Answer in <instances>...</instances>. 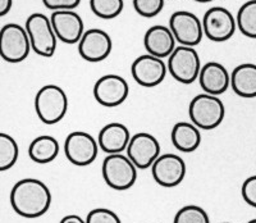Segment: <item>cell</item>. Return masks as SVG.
<instances>
[{
	"label": "cell",
	"mask_w": 256,
	"mask_h": 223,
	"mask_svg": "<svg viewBox=\"0 0 256 223\" xmlns=\"http://www.w3.org/2000/svg\"><path fill=\"white\" fill-rule=\"evenodd\" d=\"M60 153V145L56 137L41 135L32 140L28 146V157L38 164H48L56 160Z\"/></svg>",
	"instance_id": "7402d4cb"
},
{
	"label": "cell",
	"mask_w": 256,
	"mask_h": 223,
	"mask_svg": "<svg viewBox=\"0 0 256 223\" xmlns=\"http://www.w3.org/2000/svg\"><path fill=\"white\" fill-rule=\"evenodd\" d=\"M27 32L31 40L32 52L44 58H50L56 50L58 38L52 29V20L42 13H32L26 20Z\"/></svg>",
	"instance_id": "5b68a950"
},
{
	"label": "cell",
	"mask_w": 256,
	"mask_h": 223,
	"mask_svg": "<svg viewBox=\"0 0 256 223\" xmlns=\"http://www.w3.org/2000/svg\"><path fill=\"white\" fill-rule=\"evenodd\" d=\"M168 72L180 84L190 85L198 80V75L202 68L200 55L195 48L178 45L174 52L166 61Z\"/></svg>",
	"instance_id": "52a82bcc"
},
{
	"label": "cell",
	"mask_w": 256,
	"mask_h": 223,
	"mask_svg": "<svg viewBox=\"0 0 256 223\" xmlns=\"http://www.w3.org/2000/svg\"><path fill=\"white\" fill-rule=\"evenodd\" d=\"M187 167L182 157L173 153L162 154L152 167L155 182L162 187H176L184 180Z\"/></svg>",
	"instance_id": "7c38bea8"
},
{
	"label": "cell",
	"mask_w": 256,
	"mask_h": 223,
	"mask_svg": "<svg viewBox=\"0 0 256 223\" xmlns=\"http://www.w3.org/2000/svg\"><path fill=\"white\" fill-rule=\"evenodd\" d=\"M32 50L26 27L18 24L4 25L0 31V54L8 63H20Z\"/></svg>",
	"instance_id": "8992f818"
},
{
	"label": "cell",
	"mask_w": 256,
	"mask_h": 223,
	"mask_svg": "<svg viewBox=\"0 0 256 223\" xmlns=\"http://www.w3.org/2000/svg\"><path fill=\"white\" fill-rule=\"evenodd\" d=\"M13 7V0H0V17H6Z\"/></svg>",
	"instance_id": "4dcf8cb0"
},
{
	"label": "cell",
	"mask_w": 256,
	"mask_h": 223,
	"mask_svg": "<svg viewBox=\"0 0 256 223\" xmlns=\"http://www.w3.org/2000/svg\"><path fill=\"white\" fill-rule=\"evenodd\" d=\"M188 116L192 123L200 130L210 131L222 125L226 117V107L219 96L202 93L191 100Z\"/></svg>",
	"instance_id": "3957f363"
},
{
	"label": "cell",
	"mask_w": 256,
	"mask_h": 223,
	"mask_svg": "<svg viewBox=\"0 0 256 223\" xmlns=\"http://www.w3.org/2000/svg\"><path fill=\"white\" fill-rule=\"evenodd\" d=\"M170 140L178 151L192 153L201 144L200 128L192 122H177L170 132Z\"/></svg>",
	"instance_id": "44dd1931"
},
{
	"label": "cell",
	"mask_w": 256,
	"mask_h": 223,
	"mask_svg": "<svg viewBox=\"0 0 256 223\" xmlns=\"http://www.w3.org/2000/svg\"><path fill=\"white\" fill-rule=\"evenodd\" d=\"M99 149L98 140L84 131H73L64 140L66 158L77 167H86L95 162Z\"/></svg>",
	"instance_id": "ba28073f"
},
{
	"label": "cell",
	"mask_w": 256,
	"mask_h": 223,
	"mask_svg": "<svg viewBox=\"0 0 256 223\" xmlns=\"http://www.w3.org/2000/svg\"><path fill=\"white\" fill-rule=\"evenodd\" d=\"M137 15L145 18L156 17L166 6V0H132Z\"/></svg>",
	"instance_id": "4316f807"
},
{
	"label": "cell",
	"mask_w": 256,
	"mask_h": 223,
	"mask_svg": "<svg viewBox=\"0 0 256 223\" xmlns=\"http://www.w3.org/2000/svg\"><path fill=\"white\" fill-rule=\"evenodd\" d=\"M90 8L96 17L113 20L123 12L124 0H90Z\"/></svg>",
	"instance_id": "d4e9b609"
},
{
	"label": "cell",
	"mask_w": 256,
	"mask_h": 223,
	"mask_svg": "<svg viewBox=\"0 0 256 223\" xmlns=\"http://www.w3.org/2000/svg\"><path fill=\"white\" fill-rule=\"evenodd\" d=\"M137 169L127 154H109L102 162V173L109 187L116 191H126L136 183Z\"/></svg>",
	"instance_id": "277c9868"
},
{
	"label": "cell",
	"mask_w": 256,
	"mask_h": 223,
	"mask_svg": "<svg viewBox=\"0 0 256 223\" xmlns=\"http://www.w3.org/2000/svg\"><path fill=\"white\" fill-rule=\"evenodd\" d=\"M173 223H210V218L204 208L188 204L176 213Z\"/></svg>",
	"instance_id": "484cf974"
},
{
	"label": "cell",
	"mask_w": 256,
	"mask_h": 223,
	"mask_svg": "<svg viewBox=\"0 0 256 223\" xmlns=\"http://www.w3.org/2000/svg\"><path fill=\"white\" fill-rule=\"evenodd\" d=\"M248 223H256V218H254V219H251V220H248Z\"/></svg>",
	"instance_id": "836d02e7"
},
{
	"label": "cell",
	"mask_w": 256,
	"mask_h": 223,
	"mask_svg": "<svg viewBox=\"0 0 256 223\" xmlns=\"http://www.w3.org/2000/svg\"><path fill=\"white\" fill-rule=\"evenodd\" d=\"M20 155L18 144L10 135L0 133V171H8L17 163Z\"/></svg>",
	"instance_id": "cb8c5ba5"
},
{
	"label": "cell",
	"mask_w": 256,
	"mask_h": 223,
	"mask_svg": "<svg viewBox=\"0 0 256 223\" xmlns=\"http://www.w3.org/2000/svg\"><path fill=\"white\" fill-rule=\"evenodd\" d=\"M230 87L244 99L256 98V64L242 63L230 73Z\"/></svg>",
	"instance_id": "ffe728a7"
},
{
	"label": "cell",
	"mask_w": 256,
	"mask_h": 223,
	"mask_svg": "<svg viewBox=\"0 0 256 223\" xmlns=\"http://www.w3.org/2000/svg\"><path fill=\"white\" fill-rule=\"evenodd\" d=\"M144 47L148 54L162 59H168L177 48V40L172 30L163 25H155L145 32Z\"/></svg>",
	"instance_id": "e0dca14e"
},
{
	"label": "cell",
	"mask_w": 256,
	"mask_h": 223,
	"mask_svg": "<svg viewBox=\"0 0 256 223\" xmlns=\"http://www.w3.org/2000/svg\"><path fill=\"white\" fill-rule=\"evenodd\" d=\"M126 153L138 169L152 168L155 160L162 155L159 141L148 132H137L132 135Z\"/></svg>",
	"instance_id": "4fadbf2b"
},
{
	"label": "cell",
	"mask_w": 256,
	"mask_h": 223,
	"mask_svg": "<svg viewBox=\"0 0 256 223\" xmlns=\"http://www.w3.org/2000/svg\"><path fill=\"white\" fill-rule=\"evenodd\" d=\"M205 38L214 43L228 41L236 32L237 20L230 9L224 7H212L202 17Z\"/></svg>",
	"instance_id": "9c48e42d"
},
{
	"label": "cell",
	"mask_w": 256,
	"mask_h": 223,
	"mask_svg": "<svg viewBox=\"0 0 256 223\" xmlns=\"http://www.w3.org/2000/svg\"><path fill=\"white\" fill-rule=\"evenodd\" d=\"M113 50V40L108 32L102 29L86 30L78 43L81 58L90 63L105 61Z\"/></svg>",
	"instance_id": "9a60e30c"
},
{
	"label": "cell",
	"mask_w": 256,
	"mask_h": 223,
	"mask_svg": "<svg viewBox=\"0 0 256 223\" xmlns=\"http://www.w3.org/2000/svg\"><path fill=\"white\" fill-rule=\"evenodd\" d=\"M169 29L180 45L198 47L204 39L202 20L188 11H177L169 18Z\"/></svg>",
	"instance_id": "30bf717a"
},
{
	"label": "cell",
	"mask_w": 256,
	"mask_h": 223,
	"mask_svg": "<svg viewBox=\"0 0 256 223\" xmlns=\"http://www.w3.org/2000/svg\"><path fill=\"white\" fill-rule=\"evenodd\" d=\"M68 96L58 85H45L36 93L35 112L44 125H56L66 117Z\"/></svg>",
	"instance_id": "7a4b0ae2"
},
{
	"label": "cell",
	"mask_w": 256,
	"mask_h": 223,
	"mask_svg": "<svg viewBox=\"0 0 256 223\" xmlns=\"http://www.w3.org/2000/svg\"><path fill=\"white\" fill-rule=\"evenodd\" d=\"M59 223H86V219L78 214H67L62 218Z\"/></svg>",
	"instance_id": "1f68e13d"
},
{
	"label": "cell",
	"mask_w": 256,
	"mask_h": 223,
	"mask_svg": "<svg viewBox=\"0 0 256 223\" xmlns=\"http://www.w3.org/2000/svg\"><path fill=\"white\" fill-rule=\"evenodd\" d=\"M223 223H230V222H223Z\"/></svg>",
	"instance_id": "e575fe53"
},
{
	"label": "cell",
	"mask_w": 256,
	"mask_h": 223,
	"mask_svg": "<svg viewBox=\"0 0 256 223\" xmlns=\"http://www.w3.org/2000/svg\"><path fill=\"white\" fill-rule=\"evenodd\" d=\"M52 196L49 186L38 178H24L10 191V205L18 215L28 219L42 217L50 209Z\"/></svg>",
	"instance_id": "6da1fadb"
},
{
	"label": "cell",
	"mask_w": 256,
	"mask_h": 223,
	"mask_svg": "<svg viewBox=\"0 0 256 223\" xmlns=\"http://www.w3.org/2000/svg\"><path fill=\"white\" fill-rule=\"evenodd\" d=\"M86 223H122V220L112 209L95 208L88 211Z\"/></svg>",
	"instance_id": "83f0119b"
},
{
	"label": "cell",
	"mask_w": 256,
	"mask_h": 223,
	"mask_svg": "<svg viewBox=\"0 0 256 223\" xmlns=\"http://www.w3.org/2000/svg\"><path fill=\"white\" fill-rule=\"evenodd\" d=\"M131 73L136 84L142 87H155L160 85L168 73L164 59L146 54L137 57L131 66Z\"/></svg>",
	"instance_id": "5bb4252c"
},
{
	"label": "cell",
	"mask_w": 256,
	"mask_h": 223,
	"mask_svg": "<svg viewBox=\"0 0 256 223\" xmlns=\"http://www.w3.org/2000/svg\"><path fill=\"white\" fill-rule=\"evenodd\" d=\"M237 29L246 38L256 39V0H248L236 16Z\"/></svg>",
	"instance_id": "603a6c76"
},
{
	"label": "cell",
	"mask_w": 256,
	"mask_h": 223,
	"mask_svg": "<svg viewBox=\"0 0 256 223\" xmlns=\"http://www.w3.org/2000/svg\"><path fill=\"white\" fill-rule=\"evenodd\" d=\"M48 9L56 11H74L80 6L81 0H42Z\"/></svg>",
	"instance_id": "f546056e"
},
{
	"label": "cell",
	"mask_w": 256,
	"mask_h": 223,
	"mask_svg": "<svg viewBox=\"0 0 256 223\" xmlns=\"http://www.w3.org/2000/svg\"><path fill=\"white\" fill-rule=\"evenodd\" d=\"M50 20L56 38L64 44H78L86 31L84 20L74 11H56Z\"/></svg>",
	"instance_id": "2e32d148"
},
{
	"label": "cell",
	"mask_w": 256,
	"mask_h": 223,
	"mask_svg": "<svg viewBox=\"0 0 256 223\" xmlns=\"http://www.w3.org/2000/svg\"><path fill=\"white\" fill-rule=\"evenodd\" d=\"M241 195L244 203L252 208H256V174L250 176L244 181L241 187Z\"/></svg>",
	"instance_id": "f1b7e54d"
},
{
	"label": "cell",
	"mask_w": 256,
	"mask_h": 223,
	"mask_svg": "<svg viewBox=\"0 0 256 223\" xmlns=\"http://www.w3.org/2000/svg\"><path fill=\"white\" fill-rule=\"evenodd\" d=\"M130 95V85L120 75L102 76L94 86V96L100 105L105 108H116L122 105Z\"/></svg>",
	"instance_id": "8fae6325"
},
{
	"label": "cell",
	"mask_w": 256,
	"mask_h": 223,
	"mask_svg": "<svg viewBox=\"0 0 256 223\" xmlns=\"http://www.w3.org/2000/svg\"><path fill=\"white\" fill-rule=\"evenodd\" d=\"M198 81L204 93L219 96L230 86V73L219 62H208L201 68Z\"/></svg>",
	"instance_id": "ac0fdd59"
},
{
	"label": "cell",
	"mask_w": 256,
	"mask_h": 223,
	"mask_svg": "<svg viewBox=\"0 0 256 223\" xmlns=\"http://www.w3.org/2000/svg\"><path fill=\"white\" fill-rule=\"evenodd\" d=\"M194 2H198V3H210L212 0H194Z\"/></svg>",
	"instance_id": "d6a6232c"
},
{
	"label": "cell",
	"mask_w": 256,
	"mask_h": 223,
	"mask_svg": "<svg viewBox=\"0 0 256 223\" xmlns=\"http://www.w3.org/2000/svg\"><path fill=\"white\" fill-rule=\"evenodd\" d=\"M131 132L128 127L120 122H110L100 130L98 142L106 155L109 154L124 153L131 141Z\"/></svg>",
	"instance_id": "d6986e66"
}]
</instances>
